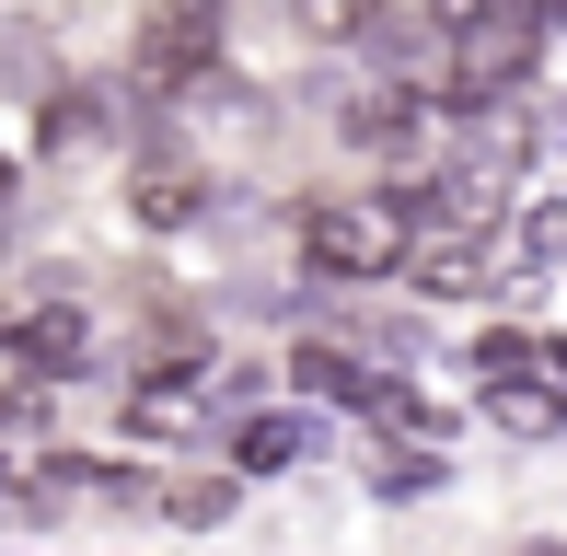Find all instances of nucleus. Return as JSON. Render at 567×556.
<instances>
[{"label":"nucleus","instance_id":"9b49d317","mask_svg":"<svg viewBox=\"0 0 567 556\" xmlns=\"http://www.w3.org/2000/svg\"><path fill=\"white\" fill-rule=\"evenodd\" d=\"M498 418H509V429H556L567 406H556V394H498Z\"/></svg>","mask_w":567,"mask_h":556},{"label":"nucleus","instance_id":"9d476101","mask_svg":"<svg viewBox=\"0 0 567 556\" xmlns=\"http://www.w3.org/2000/svg\"><path fill=\"white\" fill-rule=\"evenodd\" d=\"M522 256H533V267L567 256V209H533V220H522Z\"/></svg>","mask_w":567,"mask_h":556},{"label":"nucleus","instance_id":"7ed1b4c3","mask_svg":"<svg viewBox=\"0 0 567 556\" xmlns=\"http://www.w3.org/2000/svg\"><path fill=\"white\" fill-rule=\"evenodd\" d=\"M441 116H463L452 93H429V82H371V93H348V105H337V140H348V151H429V140H441Z\"/></svg>","mask_w":567,"mask_h":556},{"label":"nucleus","instance_id":"6e6552de","mask_svg":"<svg viewBox=\"0 0 567 556\" xmlns=\"http://www.w3.org/2000/svg\"><path fill=\"white\" fill-rule=\"evenodd\" d=\"M301 383H313V394H337V406H382V383L348 360V348H301Z\"/></svg>","mask_w":567,"mask_h":556},{"label":"nucleus","instance_id":"423d86ee","mask_svg":"<svg viewBox=\"0 0 567 556\" xmlns=\"http://www.w3.org/2000/svg\"><path fill=\"white\" fill-rule=\"evenodd\" d=\"M301 441H313V418H244V429H231V464H244V475H290Z\"/></svg>","mask_w":567,"mask_h":556},{"label":"nucleus","instance_id":"39448f33","mask_svg":"<svg viewBox=\"0 0 567 556\" xmlns=\"http://www.w3.org/2000/svg\"><path fill=\"white\" fill-rule=\"evenodd\" d=\"M405 290H417V301H486V256H475V244H405Z\"/></svg>","mask_w":567,"mask_h":556},{"label":"nucleus","instance_id":"f257e3e1","mask_svg":"<svg viewBox=\"0 0 567 556\" xmlns=\"http://www.w3.org/2000/svg\"><path fill=\"white\" fill-rule=\"evenodd\" d=\"M405 244H417V220H405V197H313L301 209V267L313 278H405Z\"/></svg>","mask_w":567,"mask_h":556},{"label":"nucleus","instance_id":"20e7f679","mask_svg":"<svg viewBox=\"0 0 567 556\" xmlns=\"http://www.w3.org/2000/svg\"><path fill=\"white\" fill-rule=\"evenodd\" d=\"M0 348L23 360V383H70V371H82V313H70V301L12 313V325H0Z\"/></svg>","mask_w":567,"mask_h":556},{"label":"nucleus","instance_id":"f03ea898","mask_svg":"<svg viewBox=\"0 0 567 556\" xmlns=\"http://www.w3.org/2000/svg\"><path fill=\"white\" fill-rule=\"evenodd\" d=\"M220 70V0H151L140 12V82L151 93H197Z\"/></svg>","mask_w":567,"mask_h":556},{"label":"nucleus","instance_id":"0eeeda50","mask_svg":"<svg viewBox=\"0 0 567 556\" xmlns=\"http://www.w3.org/2000/svg\"><path fill=\"white\" fill-rule=\"evenodd\" d=\"M209 209V186H197V163L174 151V163H140V220H197Z\"/></svg>","mask_w":567,"mask_h":556},{"label":"nucleus","instance_id":"1a4fd4ad","mask_svg":"<svg viewBox=\"0 0 567 556\" xmlns=\"http://www.w3.org/2000/svg\"><path fill=\"white\" fill-rule=\"evenodd\" d=\"M301 35L348 47V35H382V0H301Z\"/></svg>","mask_w":567,"mask_h":556}]
</instances>
